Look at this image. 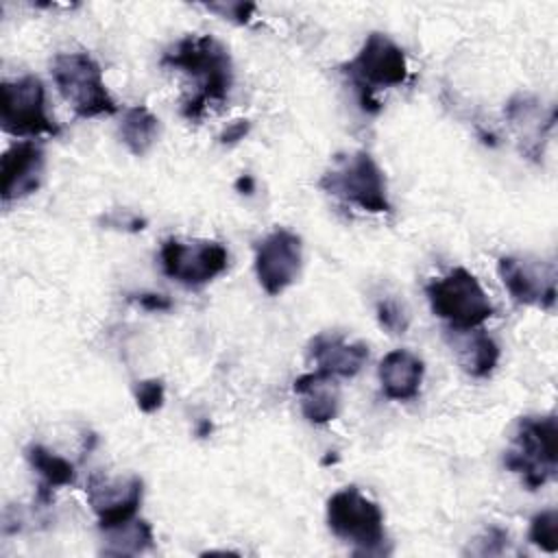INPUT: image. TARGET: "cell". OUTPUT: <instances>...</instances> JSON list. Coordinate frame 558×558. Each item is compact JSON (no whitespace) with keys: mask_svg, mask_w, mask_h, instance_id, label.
Segmentation results:
<instances>
[{"mask_svg":"<svg viewBox=\"0 0 558 558\" xmlns=\"http://www.w3.org/2000/svg\"><path fill=\"white\" fill-rule=\"evenodd\" d=\"M161 63L196 78V92L181 107L183 118L201 120L209 102H225L233 85L229 50L211 35H185L163 52Z\"/></svg>","mask_w":558,"mask_h":558,"instance_id":"obj_1","label":"cell"},{"mask_svg":"<svg viewBox=\"0 0 558 558\" xmlns=\"http://www.w3.org/2000/svg\"><path fill=\"white\" fill-rule=\"evenodd\" d=\"M342 74L349 76L362 111L379 113L381 105L375 98V92L379 87H395L405 83V52L384 33H371L357 54L342 65Z\"/></svg>","mask_w":558,"mask_h":558,"instance_id":"obj_2","label":"cell"},{"mask_svg":"<svg viewBox=\"0 0 558 558\" xmlns=\"http://www.w3.org/2000/svg\"><path fill=\"white\" fill-rule=\"evenodd\" d=\"M508 471L519 473L530 490L556 477L558 423L554 414L521 416L512 436V449L504 453Z\"/></svg>","mask_w":558,"mask_h":558,"instance_id":"obj_3","label":"cell"},{"mask_svg":"<svg viewBox=\"0 0 558 558\" xmlns=\"http://www.w3.org/2000/svg\"><path fill=\"white\" fill-rule=\"evenodd\" d=\"M432 312L442 318L451 331L477 329L493 316V303L473 272L453 268L425 288Z\"/></svg>","mask_w":558,"mask_h":558,"instance_id":"obj_4","label":"cell"},{"mask_svg":"<svg viewBox=\"0 0 558 558\" xmlns=\"http://www.w3.org/2000/svg\"><path fill=\"white\" fill-rule=\"evenodd\" d=\"M327 525L355 554H388L384 512L355 486H347L327 499Z\"/></svg>","mask_w":558,"mask_h":558,"instance_id":"obj_5","label":"cell"},{"mask_svg":"<svg viewBox=\"0 0 558 558\" xmlns=\"http://www.w3.org/2000/svg\"><path fill=\"white\" fill-rule=\"evenodd\" d=\"M52 78L78 118L113 116L116 100L107 92L98 61L87 52H59L52 59Z\"/></svg>","mask_w":558,"mask_h":558,"instance_id":"obj_6","label":"cell"},{"mask_svg":"<svg viewBox=\"0 0 558 558\" xmlns=\"http://www.w3.org/2000/svg\"><path fill=\"white\" fill-rule=\"evenodd\" d=\"M327 194H333L364 211L386 214L390 211L386 177L375 159L364 153L338 155L333 166L320 177L318 183Z\"/></svg>","mask_w":558,"mask_h":558,"instance_id":"obj_7","label":"cell"},{"mask_svg":"<svg viewBox=\"0 0 558 558\" xmlns=\"http://www.w3.org/2000/svg\"><path fill=\"white\" fill-rule=\"evenodd\" d=\"M0 124L13 137H57L61 126L46 111L44 83L26 74L17 81H2L0 85Z\"/></svg>","mask_w":558,"mask_h":558,"instance_id":"obj_8","label":"cell"},{"mask_svg":"<svg viewBox=\"0 0 558 558\" xmlns=\"http://www.w3.org/2000/svg\"><path fill=\"white\" fill-rule=\"evenodd\" d=\"M161 270L185 288H201L214 277L227 270L229 253L225 244L214 240H194L181 242L168 238L159 248Z\"/></svg>","mask_w":558,"mask_h":558,"instance_id":"obj_9","label":"cell"},{"mask_svg":"<svg viewBox=\"0 0 558 558\" xmlns=\"http://www.w3.org/2000/svg\"><path fill=\"white\" fill-rule=\"evenodd\" d=\"M85 493L92 510L98 517V527L105 532L135 519L144 495V482L140 475L109 477L102 473H92Z\"/></svg>","mask_w":558,"mask_h":558,"instance_id":"obj_10","label":"cell"},{"mask_svg":"<svg viewBox=\"0 0 558 558\" xmlns=\"http://www.w3.org/2000/svg\"><path fill=\"white\" fill-rule=\"evenodd\" d=\"M301 262V238L288 229H275L255 244V275L270 296L281 294L299 277Z\"/></svg>","mask_w":558,"mask_h":558,"instance_id":"obj_11","label":"cell"},{"mask_svg":"<svg viewBox=\"0 0 558 558\" xmlns=\"http://www.w3.org/2000/svg\"><path fill=\"white\" fill-rule=\"evenodd\" d=\"M497 272L508 294L519 305H536L551 310L556 303V272L554 266L527 262L512 255L499 257Z\"/></svg>","mask_w":558,"mask_h":558,"instance_id":"obj_12","label":"cell"},{"mask_svg":"<svg viewBox=\"0 0 558 558\" xmlns=\"http://www.w3.org/2000/svg\"><path fill=\"white\" fill-rule=\"evenodd\" d=\"M44 148L31 140L9 146L0 159V194L4 203L33 194L44 179Z\"/></svg>","mask_w":558,"mask_h":558,"instance_id":"obj_13","label":"cell"},{"mask_svg":"<svg viewBox=\"0 0 558 558\" xmlns=\"http://www.w3.org/2000/svg\"><path fill=\"white\" fill-rule=\"evenodd\" d=\"M310 360L323 375L353 377L368 360V347L364 342H347L338 333H318L310 342Z\"/></svg>","mask_w":558,"mask_h":558,"instance_id":"obj_14","label":"cell"},{"mask_svg":"<svg viewBox=\"0 0 558 558\" xmlns=\"http://www.w3.org/2000/svg\"><path fill=\"white\" fill-rule=\"evenodd\" d=\"M381 390L392 401L414 399L421 390L425 364L418 355L405 349H395L386 353L377 368Z\"/></svg>","mask_w":558,"mask_h":558,"instance_id":"obj_15","label":"cell"},{"mask_svg":"<svg viewBox=\"0 0 558 558\" xmlns=\"http://www.w3.org/2000/svg\"><path fill=\"white\" fill-rule=\"evenodd\" d=\"M292 390L301 397V412L310 423L325 425L340 412V388L336 377L318 371L305 373L294 379Z\"/></svg>","mask_w":558,"mask_h":558,"instance_id":"obj_16","label":"cell"},{"mask_svg":"<svg viewBox=\"0 0 558 558\" xmlns=\"http://www.w3.org/2000/svg\"><path fill=\"white\" fill-rule=\"evenodd\" d=\"M28 464L39 473L41 484L37 490V501L48 506L52 504V490L59 486H70L76 480V469L70 460L52 453L44 445L26 447Z\"/></svg>","mask_w":558,"mask_h":558,"instance_id":"obj_17","label":"cell"},{"mask_svg":"<svg viewBox=\"0 0 558 558\" xmlns=\"http://www.w3.org/2000/svg\"><path fill=\"white\" fill-rule=\"evenodd\" d=\"M464 333V338L453 340L462 368L471 377H488L499 362L497 342L482 329H469Z\"/></svg>","mask_w":558,"mask_h":558,"instance_id":"obj_18","label":"cell"},{"mask_svg":"<svg viewBox=\"0 0 558 558\" xmlns=\"http://www.w3.org/2000/svg\"><path fill=\"white\" fill-rule=\"evenodd\" d=\"M118 135L131 155L144 157L159 135V118L144 105H133L124 109Z\"/></svg>","mask_w":558,"mask_h":558,"instance_id":"obj_19","label":"cell"},{"mask_svg":"<svg viewBox=\"0 0 558 558\" xmlns=\"http://www.w3.org/2000/svg\"><path fill=\"white\" fill-rule=\"evenodd\" d=\"M107 547L102 549L107 556H137L153 547L155 536L153 527L144 519H131L118 527L105 530Z\"/></svg>","mask_w":558,"mask_h":558,"instance_id":"obj_20","label":"cell"},{"mask_svg":"<svg viewBox=\"0 0 558 558\" xmlns=\"http://www.w3.org/2000/svg\"><path fill=\"white\" fill-rule=\"evenodd\" d=\"M530 543L547 554L558 551V512L554 508L543 510L530 521Z\"/></svg>","mask_w":558,"mask_h":558,"instance_id":"obj_21","label":"cell"},{"mask_svg":"<svg viewBox=\"0 0 558 558\" xmlns=\"http://www.w3.org/2000/svg\"><path fill=\"white\" fill-rule=\"evenodd\" d=\"M377 320L390 333H403L410 325V316L397 299H381L377 303Z\"/></svg>","mask_w":558,"mask_h":558,"instance_id":"obj_22","label":"cell"},{"mask_svg":"<svg viewBox=\"0 0 558 558\" xmlns=\"http://www.w3.org/2000/svg\"><path fill=\"white\" fill-rule=\"evenodd\" d=\"M166 388L161 379H142L135 384V401L144 414H153L163 405Z\"/></svg>","mask_w":558,"mask_h":558,"instance_id":"obj_23","label":"cell"},{"mask_svg":"<svg viewBox=\"0 0 558 558\" xmlns=\"http://www.w3.org/2000/svg\"><path fill=\"white\" fill-rule=\"evenodd\" d=\"M205 9L220 13L222 17H227L235 24H248L255 13L253 2H209V4H205Z\"/></svg>","mask_w":558,"mask_h":558,"instance_id":"obj_24","label":"cell"},{"mask_svg":"<svg viewBox=\"0 0 558 558\" xmlns=\"http://www.w3.org/2000/svg\"><path fill=\"white\" fill-rule=\"evenodd\" d=\"M131 299L146 312H168V310H172V301L166 294H159V292H140V294H133Z\"/></svg>","mask_w":558,"mask_h":558,"instance_id":"obj_25","label":"cell"},{"mask_svg":"<svg viewBox=\"0 0 558 558\" xmlns=\"http://www.w3.org/2000/svg\"><path fill=\"white\" fill-rule=\"evenodd\" d=\"M251 131V122L248 120H233L225 126V131L218 135L220 144H238L240 140L246 137V133Z\"/></svg>","mask_w":558,"mask_h":558,"instance_id":"obj_26","label":"cell"},{"mask_svg":"<svg viewBox=\"0 0 558 558\" xmlns=\"http://www.w3.org/2000/svg\"><path fill=\"white\" fill-rule=\"evenodd\" d=\"M235 190L240 192V194H253L255 192V179L251 177V174H242L238 181H235Z\"/></svg>","mask_w":558,"mask_h":558,"instance_id":"obj_27","label":"cell"},{"mask_svg":"<svg viewBox=\"0 0 558 558\" xmlns=\"http://www.w3.org/2000/svg\"><path fill=\"white\" fill-rule=\"evenodd\" d=\"M211 432V423L209 421H201L198 425V436H207Z\"/></svg>","mask_w":558,"mask_h":558,"instance_id":"obj_28","label":"cell"}]
</instances>
